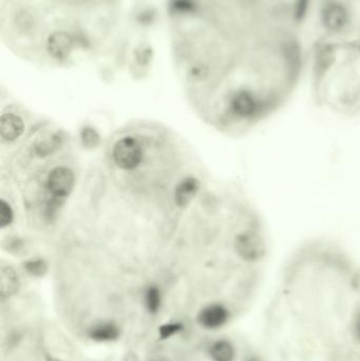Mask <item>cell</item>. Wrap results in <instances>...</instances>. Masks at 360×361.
I'll use <instances>...</instances> for the list:
<instances>
[{"mask_svg":"<svg viewBox=\"0 0 360 361\" xmlns=\"http://www.w3.org/2000/svg\"><path fill=\"white\" fill-rule=\"evenodd\" d=\"M266 361H360V263L340 242L306 240L283 263L263 318Z\"/></svg>","mask_w":360,"mask_h":361,"instance_id":"6da1fadb","label":"cell"},{"mask_svg":"<svg viewBox=\"0 0 360 361\" xmlns=\"http://www.w3.org/2000/svg\"><path fill=\"white\" fill-rule=\"evenodd\" d=\"M114 164L122 171H133L143 159L141 143L133 137H125L114 144L112 149Z\"/></svg>","mask_w":360,"mask_h":361,"instance_id":"7a4b0ae2","label":"cell"},{"mask_svg":"<svg viewBox=\"0 0 360 361\" xmlns=\"http://www.w3.org/2000/svg\"><path fill=\"white\" fill-rule=\"evenodd\" d=\"M74 175L67 167H56L51 171L46 180V188L54 197H68L74 187Z\"/></svg>","mask_w":360,"mask_h":361,"instance_id":"3957f363","label":"cell"},{"mask_svg":"<svg viewBox=\"0 0 360 361\" xmlns=\"http://www.w3.org/2000/svg\"><path fill=\"white\" fill-rule=\"evenodd\" d=\"M234 318L232 312L218 303H209L200 312L199 322L207 330H218L223 328Z\"/></svg>","mask_w":360,"mask_h":361,"instance_id":"277c9868","label":"cell"},{"mask_svg":"<svg viewBox=\"0 0 360 361\" xmlns=\"http://www.w3.org/2000/svg\"><path fill=\"white\" fill-rule=\"evenodd\" d=\"M25 130L23 120L16 114H4L0 121V135L6 142H14L21 137Z\"/></svg>","mask_w":360,"mask_h":361,"instance_id":"5b68a950","label":"cell"},{"mask_svg":"<svg viewBox=\"0 0 360 361\" xmlns=\"http://www.w3.org/2000/svg\"><path fill=\"white\" fill-rule=\"evenodd\" d=\"M200 189V183L194 178H187L182 180L175 189V201L179 206H186L192 201Z\"/></svg>","mask_w":360,"mask_h":361,"instance_id":"8992f818","label":"cell"},{"mask_svg":"<svg viewBox=\"0 0 360 361\" xmlns=\"http://www.w3.org/2000/svg\"><path fill=\"white\" fill-rule=\"evenodd\" d=\"M0 281H1L2 296H11L16 293L18 288V277L11 267H2Z\"/></svg>","mask_w":360,"mask_h":361,"instance_id":"52a82bcc","label":"cell"},{"mask_svg":"<svg viewBox=\"0 0 360 361\" xmlns=\"http://www.w3.org/2000/svg\"><path fill=\"white\" fill-rule=\"evenodd\" d=\"M91 338L97 341H116L118 337V330L114 324H104L95 326L91 332Z\"/></svg>","mask_w":360,"mask_h":361,"instance_id":"ba28073f","label":"cell"},{"mask_svg":"<svg viewBox=\"0 0 360 361\" xmlns=\"http://www.w3.org/2000/svg\"><path fill=\"white\" fill-rule=\"evenodd\" d=\"M146 305L151 313H156L161 307V293L156 288H150L146 293Z\"/></svg>","mask_w":360,"mask_h":361,"instance_id":"9c48e42d","label":"cell"},{"mask_svg":"<svg viewBox=\"0 0 360 361\" xmlns=\"http://www.w3.org/2000/svg\"><path fill=\"white\" fill-rule=\"evenodd\" d=\"M13 219H14V212H13L12 208L4 200H1V203H0V225H1L2 228L10 225Z\"/></svg>","mask_w":360,"mask_h":361,"instance_id":"30bf717a","label":"cell"},{"mask_svg":"<svg viewBox=\"0 0 360 361\" xmlns=\"http://www.w3.org/2000/svg\"><path fill=\"white\" fill-rule=\"evenodd\" d=\"M27 271L33 275H42L44 271V265L42 261H32L27 265Z\"/></svg>","mask_w":360,"mask_h":361,"instance_id":"8fae6325","label":"cell"},{"mask_svg":"<svg viewBox=\"0 0 360 361\" xmlns=\"http://www.w3.org/2000/svg\"><path fill=\"white\" fill-rule=\"evenodd\" d=\"M177 331H179V326H177V324H167V326L161 329L160 332L163 337H169L175 334Z\"/></svg>","mask_w":360,"mask_h":361,"instance_id":"7c38bea8","label":"cell"}]
</instances>
